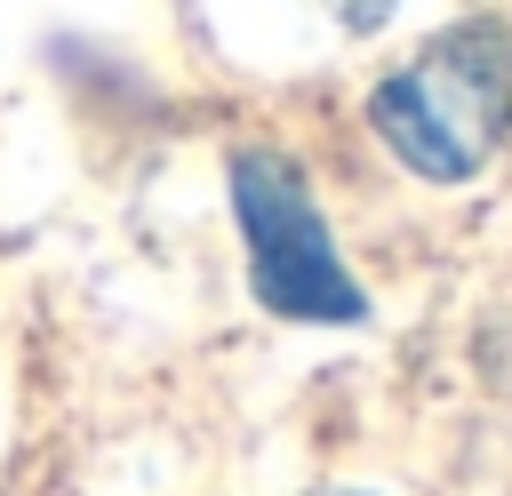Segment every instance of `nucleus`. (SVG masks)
I'll return each instance as SVG.
<instances>
[{"label":"nucleus","instance_id":"3","mask_svg":"<svg viewBox=\"0 0 512 496\" xmlns=\"http://www.w3.org/2000/svg\"><path fill=\"white\" fill-rule=\"evenodd\" d=\"M336 16H344V32H376L384 16H392V0H328Z\"/></svg>","mask_w":512,"mask_h":496},{"label":"nucleus","instance_id":"1","mask_svg":"<svg viewBox=\"0 0 512 496\" xmlns=\"http://www.w3.org/2000/svg\"><path fill=\"white\" fill-rule=\"evenodd\" d=\"M376 136L400 152V168L432 184H464L496 160L512 136V24L472 16L440 40H424L376 96H368Z\"/></svg>","mask_w":512,"mask_h":496},{"label":"nucleus","instance_id":"2","mask_svg":"<svg viewBox=\"0 0 512 496\" xmlns=\"http://www.w3.org/2000/svg\"><path fill=\"white\" fill-rule=\"evenodd\" d=\"M232 216L248 240V288L280 320H360L368 312L360 280L344 272V256L328 240L312 184L280 152H264V144L232 152Z\"/></svg>","mask_w":512,"mask_h":496},{"label":"nucleus","instance_id":"4","mask_svg":"<svg viewBox=\"0 0 512 496\" xmlns=\"http://www.w3.org/2000/svg\"><path fill=\"white\" fill-rule=\"evenodd\" d=\"M320 496H368V488H320Z\"/></svg>","mask_w":512,"mask_h":496}]
</instances>
